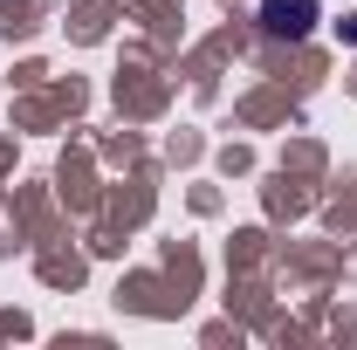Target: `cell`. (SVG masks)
Masks as SVG:
<instances>
[{
	"mask_svg": "<svg viewBox=\"0 0 357 350\" xmlns=\"http://www.w3.org/2000/svg\"><path fill=\"white\" fill-rule=\"evenodd\" d=\"M316 14H323L316 0H261V28L275 35V42H303V35L316 28Z\"/></svg>",
	"mask_w": 357,
	"mask_h": 350,
	"instance_id": "1",
	"label": "cell"
}]
</instances>
